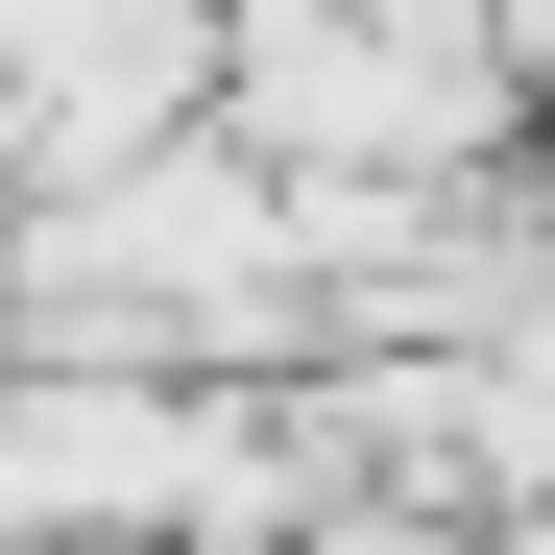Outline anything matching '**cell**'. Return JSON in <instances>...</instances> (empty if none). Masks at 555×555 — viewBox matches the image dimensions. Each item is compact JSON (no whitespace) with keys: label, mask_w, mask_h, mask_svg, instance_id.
I'll return each instance as SVG.
<instances>
[{"label":"cell","mask_w":555,"mask_h":555,"mask_svg":"<svg viewBox=\"0 0 555 555\" xmlns=\"http://www.w3.org/2000/svg\"><path fill=\"white\" fill-rule=\"evenodd\" d=\"M0 121L49 169H145L169 121H218V0H0Z\"/></svg>","instance_id":"obj_1"}]
</instances>
